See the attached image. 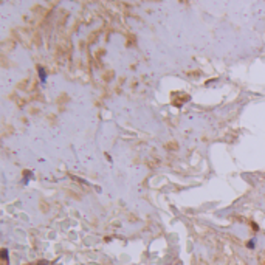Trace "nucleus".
I'll return each mask as SVG.
<instances>
[{"label":"nucleus","mask_w":265,"mask_h":265,"mask_svg":"<svg viewBox=\"0 0 265 265\" xmlns=\"http://www.w3.org/2000/svg\"><path fill=\"white\" fill-rule=\"evenodd\" d=\"M2 265H9V259H8V250L6 248H3L2 250Z\"/></svg>","instance_id":"f257e3e1"},{"label":"nucleus","mask_w":265,"mask_h":265,"mask_svg":"<svg viewBox=\"0 0 265 265\" xmlns=\"http://www.w3.org/2000/svg\"><path fill=\"white\" fill-rule=\"evenodd\" d=\"M37 72H39V78H40V82H45V81H47V73H45L44 67H37Z\"/></svg>","instance_id":"f03ea898"},{"label":"nucleus","mask_w":265,"mask_h":265,"mask_svg":"<svg viewBox=\"0 0 265 265\" xmlns=\"http://www.w3.org/2000/svg\"><path fill=\"white\" fill-rule=\"evenodd\" d=\"M246 246H248V248H254V240H250V242H246Z\"/></svg>","instance_id":"7ed1b4c3"},{"label":"nucleus","mask_w":265,"mask_h":265,"mask_svg":"<svg viewBox=\"0 0 265 265\" xmlns=\"http://www.w3.org/2000/svg\"><path fill=\"white\" fill-rule=\"evenodd\" d=\"M50 262H47V261H42V262H37V264H31V265H48Z\"/></svg>","instance_id":"20e7f679"}]
</instances>
